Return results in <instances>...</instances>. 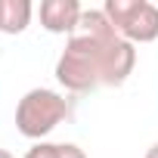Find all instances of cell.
<instances>
[{
  "instance_id": "obj_3",
  "label": "cell",
  "mask_w": 158,
  "mask_h": 158,
  "mask_svg": "<svg viewBox=\"0 0 158 158\" xmlns=\"http://www.w3.org/2000/svg\"><path fill=\"white\" fill-rule=\"evenodd\" d=\"M102 13L127 44L136 47L158 40V6L149 0H106Z\"/></svg>"
},
{
  "instance_id": "obj_6",
  "label": "cell",
  "mask_w": 158,
  "mask_h": 158,
  "mask_svg": "<svg viewBox=\"0 0 158 158\" xmlns=\"http://www.w3.org/2000/svg\"><path fill=\"white\" fill-rule=\"evenodd\" d=\"M25 158H59V143L40 139V143H34V146L25 152Z\"/></svg>"
},
{
  "instance_id": "obj_9",
  "label": "cell",
  "mask_w": 158,
  "mask_h": 158,
  "mask_svg": "<svg viewBox=\"0 0 158 158\" xmlns=\"http://www.w3.org/2000/svg\"><path fill=\"white\" fill-rule=\"evenodd\" d=\"M0 158H16L13 152H6V149H0Z\"/></svg>"
},
{
  "instance_id": "obj_2",
  "label": "cell",
  "mask_w": 158,
  "mask_h": 158,
  "mask_svg": "<svg viewBox=\"0 0 158 158\" xmlns=\"http://www.w3.org/2000/svg\"><path fill=\"white\" fill-rule=\"evenodd\" d=\"M68 99L50 87H34L28 90L19 106H16V130L34 143L50 136L65 118H68Z\"/></svg>"
},
{
  "instance_id": "obj_1",
  "label": "cell",
  "mask_w": 158,
  "mask_h": 158,
  "mask_svg": "<svg viewBox=\"0 0 158 158\" xmlns=\"http://www.w3.org/2000/svg\"><path fill=\"white\" fill-rule=\"evenodd\" d=\"M136 68V47L127 44L102 10H84L77 31L56 59V81L68 93L121 87Z\"/></svg>"
},
{
  "instance_id": "obj_7",
  "label": "cell",
  "mask_w": 158,
  "mask_h": 158,
  "mask_svg": "<svg viewBox=\"0 0 158 158\" xmlns=\"http://www.w3.org/2000/svg\"><path fill=\"white\" fill-rule=\"evenodd\" d=\"M59 158H87V152L77 143H59Z\"/></svg>"
},
{
  "instance_id": "obj_4",
  "label": "cell",
  "mask_w": 158,
  "mask_h": 158,
  "mask_svg": "<svg viewBox=\"0 0 158 158\" xmlns=\"http://www.w3.org/2000/svg\"><path fill=\"white\" fill-rule=\"evenodd\" d=\"M40 25L50 31V34H74L77 25H81V16H84V6L77 0H44L40 10Z\"/></svg>"
},
{
  "instance_id": "obj_8",
  "label": "cell",
  "mask_w": 158,
  "mask_h": 158,
  "mask_svg": "<svg viewBox=\"0 0 158 158\" xmlns=\"http://www.w3.org/2000/svg\"><path fill=\"white\" fill-rule=\"evenodd\" d=\"M146 158H158V143H152V146L146 149Z\"/></svg>"
},
{
  "instance_id": "obj_5",
  "label": "cell",
  "mask_w": 158,
  "mask_h": 158,
  "mask_svg": "<svg viewBox=\"0 0 158 158\" xmlns=\"http://www.w3.org/2000/svg\"><path fill=\"white\" fill-rule=\"evenodd\" d=\"M34 19L31 0H0V34H22Z\"/></svg>"
}]
</instances>
